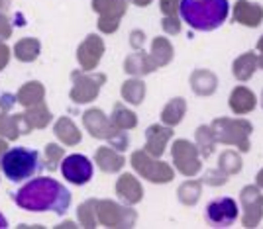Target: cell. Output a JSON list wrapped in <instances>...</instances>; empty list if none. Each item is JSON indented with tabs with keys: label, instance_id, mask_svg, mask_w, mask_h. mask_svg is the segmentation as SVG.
<instances>
[{
	"label": "cell",
	"instance_id": "cell-3",
	"mask_svg": "<svg viewBox=\"0 0 263 229\" xmlns=\"http://www.w3.org/2000/svg\"><path fill=\"white\" fill-rule=\"evenodd\" d=\"M0 169L6 180L10 182H26L37 176L44 169L42 155L30 147H10L0 157Z\"/></svg>",
	"mask_w": 263,
	"mask_h": 229
},
{
	"label": "cell",
	"instance_id": "cell-1",
	"mask_svg": "<svg viewBox=\"0 0 263 229\" xmlns=\"http://www.w3.org/2000/svg\"><path fill=\"white\" fill-rule=\"evenodd\" d=\"M12 202L26 212H53L57 216H65L71 206V192L55 178L40 176L26 180L22 188L12 192Z\"/></svg>",
	"mask_w": 263,
	"mask_h": 229
},
{
	"label": "cell",
	"instance_id": "cell-4",
	"mask_svg": "<svg viewBox=\"0 0 263 229\" xmlns=\"http://www.w3.org/2000/svg\"><path fill=\"white\" fill-rule=\"evenodd\" d=\"M61 175L67 182L75 186H85L90 182V178L95 175V166L90 163L87 155H81V153H73V155H67L61 163Z\"/></svg>",
	"mask_w": 263,
	"mask_h": 229
},
{
	"label": "cell",
	"instance_id": "cell-2",
	"mask_svg": "<svg viewBox=\"0 0 263 229\" xmlns=\"http://www.w3.org/2000/svg\"><path fill=\"white\" fill-rule=\"evenodd\" d=\"M181 20L197 32H214L230 16L228 0H181L179 2Z\"/></svg>",
	"mask_w": 263,
	"mask_h": 229
},
{
	"label": "cell",
	"instance_id": "cell-5",
	"mask_svg": "<svg viewBox=\"0 0 263 229\" xmlns=\"http://www.w3.org/2000/svg\"><path fill=\"white\" fill-rule=\"evenodd\" d=\"M238 214H240L238 204L230 196L216 198V200L209 202L206 207H204V218L214 227H228V225H232L238 219Z\"/></svg>",
	"mask_w": 263,
	"mask_h": 229
},
{
	"label": "cell",
	"instance_id": "cell-6",
	"mask_svg": "<svg viewBox=\"0 0 263 229\" xmlns=\"http://www.w3.org/2000/svg\"><path fill=\"white\" fill-rule=\"evenodd\" d=\"M8 227V221H6V218L0 214V229H6Z\"/></svg>",
	"mask_w": 263,
	"mask_h": 229
}]
</instances>
